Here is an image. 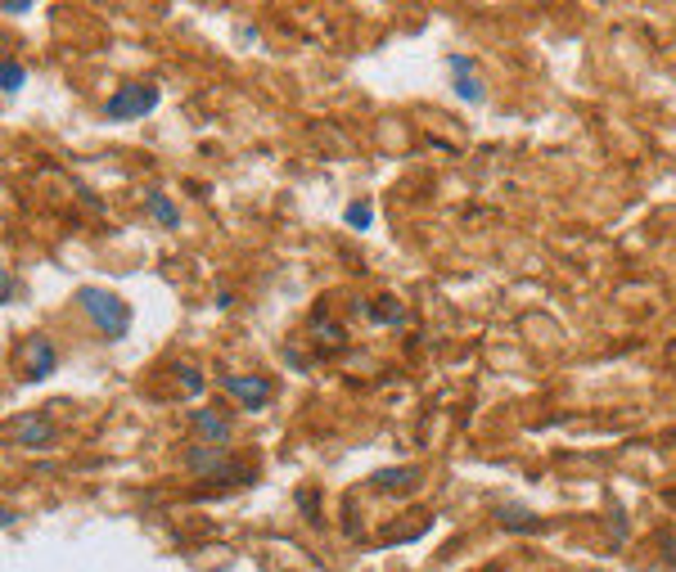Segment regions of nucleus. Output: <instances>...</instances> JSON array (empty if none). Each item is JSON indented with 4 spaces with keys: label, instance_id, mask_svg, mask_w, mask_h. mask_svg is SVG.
<instances>
[{
    "label": "nucleus",
    "instance_id": "1",
    "mask_svg": "<svg viewBox=\"0 0 676 572\" xmlns=\"http://www.w3.org/2000/svg\"><path fill=\"white\" fill-rule=\"evenodd\" d=\"M77 303L86 307L91 325H95V329H99L108 342L127 338V329H131V307H127L118 294H108V289H82V294H77Z\"/></svg>",
    "mask_w": 676,
    "mask_h": 572
},
{
    "label": "nucleus",
    "instance_id": "8",
    "mask_svg": "<svg viewBox=\"0 0 676 572\" xmlns=\"http://www.w3.org/2000/svg\"><path fill=\"white\" fill-rule=\"evenodd\" d=\"M451 82H456V95L461 99H483V82L474 77V60H465V54H456V60H451Z\"/></svg>",
    "mask_w": 676,
    "mask_h": 572
},
{
    "label": "nucleus",
    "instance_id": "11",
    "mask_svg": "<svg viewBox=\"0 0 676 572\" xmlns=\"http://www.w3.org/2000/svg\"><path fill=\"white\" fill-rule=\"evenodd\" d=\"M23 82H28V73L14 60H6V68H0V91H6V99H14L23 91Z\"/></svg>",
    "mask_w": 676,
    "mask_h": 572
},
{
    "label": "nucleus",
    "instance_id": "2",
    "mask_svg": "<svg viewBox=\"0 0 676 572\" xmlns=\"http://www.w3.org/2000/svg\"><path fill=\"white\" fill-rule=\"evenodd\" d=\"M158 104V86H149V82H140V86H123L118 95H113L108 104H104V118L108 123H131V118H145V113Z\"/></svg>",
    "mask_w": 676,
    "mask_h": 572
},
{
    "label": "nucleus",
    "instance_id": "6",
    "mask_svg": "<svg viewBox=\"0 0 676 572\" xmlns=\"http://www.w3.org/2000/svg\"><path fill=\"white\" fill-rule=\"evenodd\" d=\"M194 428H199V437L212 442V446H225V442H231V420H225L221 411H212V406L194 411Z\"/></svg>",
    "mask_w": 676,
    "mask_h": 572
},
{
    "label": "nucleus",
    "instance_id": "12",
    "mask_svg": "<svg viewBox=\"0 0 676 572\" xmlns=\"http://www.w3.org/2000/svg\"><path fill=\"white\" fill-rule=\"evenodd\" d=\"M149 212L162 221V225H172V231H177V225H181V212L172 208V203H167L162 194H149Z\"/></svg>",
    "mask_w": 676,
    "mask_h": 572
},
{
    "label": "nucleus",
    "instance_id": "13",
    "mask_svg": "<svg viewBox=\"0 0 676 572\" xmlns=\"http://www.w3.org/2000/svg\"><path fill=\"white\" fill-rule=\"evenodd\" d=\"M177 379H181V392H199L203 388V374L194 366H177Z\"/></svg>",
    "mask_w": 676,
    "mask_h": 572
},
{
    "label": "nucleus",
    "instance_id": "9",
    "mask_svg": "<svg viewBox=\"0 0 676 572\" xmlns=\"http://www.w3.org/2000/svg\"><path fill=\"white\" fill-rule=\"evenodd\" d=\"M496 523L510 528V532H524V528L537 532V528H541V519H537L532 509H524V505H500V509H496Z\"/></svg>",
    "mask_w": 676,
    "mask_h": 572
},
{
    "label": "nucleus",
    "instance_id": "7",
    "mask_svg": "<svg viewBox=\"0 0 676 572\" xmlns=\"http://www.w3.org/2000/svg\"><path fill=\"white\" fill-rule=\"evenodd\" d=\"M14 437H19V446L41 451V446H50V442H54V424H50V420H41V415H23V420H19V428H14Z\"/></svg>",
    "mask_w": 676,
    "mask_h": 572
},
{
    "label": "nucleus",
    "instance_id": "5",
    "mask_svg": "<svg viewBox=\"0 0 676 572\" xmlns=\"http://www.w3.org/2000/svg\"><path fill=\"white\" fill-rule=\"evenodd\" d=\"M415 483H420V469H415V465L379 469V474L370 478V487H374V491H388V496H406V491H415Z\"/></svg>",
    "mask_w": 676,
    "mask_h": 572
},
{
    "label": "nucleus",
    "instance_id": "10",
    "mask_svg": "<svg viewBox=\"0 0 676 572\" xmlns=\"http://www.w3.org/2000/svg\"><path fill=\"white\" fill-rule=\"evenodd\" d=\"M190 469L203 474V478H212V474H231V469H225V455H221L216 446H194V451H190Z\"/></svg>",
    "mask_w": 676,
    "mask_h": 572
},
{
    "label": "nucleus",
    "instance_id": "14",
    "mask_svg": "<svg viewBox=\"0 0 676 572\" xmlns=\"http://www.w3.org/2000/svg\"><path fill=\"white\" fill-rule=\"evenodd\" d=\"M316 338H325V342H344V329L329 325V320H316Z\"/></svg>",
    "mask_w": 676,
    "mask_h": 572
},
{
    "label": "nucleus",
    "instance_id": "15",
    "mask_svg": "<svg viewBox=\"0 0 676 572\" xmlns=\"http://www.w3.org/2000/svg\"><path fill=\"white\" fill-rule=\"evenodd\" d=\"M348 221L357 225V231H366V225H370V208H366V203H357V208L348 212Z\"/></svg>",
    "mask_w": 676,
    "mask_h": 572
},
{
    "label": "nucleus",
    "instance_id": "4",
    "mask_svg": "<svg viewBox=\"0 0 676 572\" xmlns=\"http://www.w3.org/2000/svg\"><path fill=\"white\" fill-rule=\"evenodd\" d=\"M23 374L36 383V379H45L50 370H54V348H50V338L45 333H32L28 342H23Z\"/></svg>",
    "mask_w": 676,
    "mask_h": 572
},
{
    "label": "nucleus",
    "instance_id": "17",
    "mask_svg": "<svg viewBox=\"0 0 676 572\" xmlns=\"http://www.w3.org/2000/svg\"><path fill=\"white\" fill-rule=\"evenodd\" d=\"M32 6H28V0H6V14H28Z\"/></svg>",
    "mask_w": 676,
    "mask_h": 572
},
{
    "label": "nucleus",
    "instance_id": "3",
    "mask_svg": "<svg viewBox=\"0 0 676 572\" xmlns=\"http://www.w3.org/2000/svg\"><path fill=\"white\" fill-rule=\"evenodd\" d=\"M225 388H231V396H235L244 411H266V406H271V383L257 379V374H235Z\"/></svg>",
    "mask_w": 676,
    "mask_h": 572
},
{
    "label": "nucleus",
    "instance_id": "16",
    "mask_svg": "<svg viewBox=\"0 0 676 572\" xmlns=\"http://www.w3.org/2000/svg\"><path fill=\"white\" fill-rule=\"evenodd\" d=\"M0 298H6V303L14 298V275H10V271H6V275H0Z\"/></svg>",
    "mask_w": 676,
    "mask_h": 572
}]
</instances>
